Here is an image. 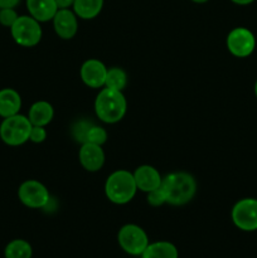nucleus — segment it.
Listing matches in <instances>:
<instances>
[{
  "label": "nucleus",
  "instance_id": "obj_1",
  "mask_svg": "<svg viewBox=\"0 0 257 258\" xmlns=\"http://www.w3.org/2000/svg\"><path fill=\"white\" fill-rule=\"evenodd\" d=\"M161 189L166 197V203L170 206H184L194 198L197 193V181L191 174L175 171L163 178Z\"/></svg>",
  "mask_w": 257,
  "mask_h": 258
},
{
  "label": "nucleus",
  "instance_id": "obj_2",
  "mask_svg": "<svg viewBox=\"0 0 257 258\" xmlns=\"http://www.w3.org/2000/svg\"><path fill=\"white\" fill-rule=\"evenodd\" d=\"M127 110V102L122 91L102 88L95 100V112L101 121L116 123L123 118Z\"/></svg>",
  "mask_w": 257,
  "mask_h": 258
},
{
  "label": "nucleus",
  "instance_id": "obj_3",
  "mask_svg": "<svg viewBox=\"0 0 257 258\" xmlns=\"http://www.w3.org/2000/svg\"><path fill=\"white\" fill-rule=\"evenodd\" d=\"M138 191L134 174L127 170H116L105 183V194L112 203L123 206L130 203Z\"/></svg>",
  "mask_w": 257,
  "mask_h": 258
},
{
  "label": "nucleus",
  "instance_id": "obj_4",
  "mask_svg": "<svg viewBox=\"0 0 257 258\" xmlns=\"http://www.w3.org/2000/svg\"><path fill=\"white\" fill-rule=\"evenodd\" d=\"M33 125L29 118L17 113L3 120L0 125V139L9 146H20L29 140Z\"/></svg>",
  "mask_w": 257,
  "mask_h": 258
},
{
  "label": "nucleus",
  "instance_id": "obj_5",
  "mask_svg": "<svg viewBox=\"0 0 257 258\" xmlns=\"http://www.w3.org/2000/svg\"><path fill=\"white\" fill-rule=\"evenodd\" d=\"M10 33L17 44L22 47H34L42 39V27L38 20L30 15H22L10 28Z\"/></svg>",
  "mask_w": 257,
  "mask_h": 258
},
{
  "label": "nucleus",
  "instance_id": "obj_6",
  "mask_svg": "<svg viewBox=\"0 0 257 258\" xmlns=\"http://www.w3.org/2000/svg\"><path fill=\"white\" fill-rule=\"evenodd\" d=\"M121 248L131 256H141L149 246V237L141 227L136 224H125L117 234Z\"/></svg>",
  "mask_w": 257,
  "mask_h": 258
},
{
  "label": "nucleus",
  "instance_id": "obj_7",
  "mask_svg": "<svg viewBox=\"0 0 257 258\" xmlns=\"http://www.w3.org/2000/svg\"><path fill=\"white\" fill-rule=\"evenodd\" d=\"M19 201L32 209L44 208L49 203V191L47 186L38 180H25L18 189Z\"/></svg>",
  "mask_w": 257,
  "mask_h": 258
},
{
  "label": "nucleus",
  "instance_id": "obj_8",
  "mask_svg": "<svg viewBox=\"0 0 257 258\" xmlns=\"http://www.w3.org/2000/svg\"><path fill=\"white\" fill-rule=\"evenodd\" d=\"M232 221L237 228L246 232L257 229V201L252 198L237 202L232 208Z\"/></svg>",
  "mask_w": 257,
  "mask_h": 258
},
{
  "label": "nucleus",
  "instance_id": "obj_9",
  "mask_svg": "<svg viewBox=\"0 0 257 258\" xmlns=\"http://www.w3.org/2000/svg\"><path fill=\"white\" fill-rule=\"evenodd\" d=\"M254 47H256L254 35L247 28H234L227 35V48L234 57H248L254 50Z\"/></svg>",
  "mask_w": 257,
  "mask_h": 258
},
{
  "label": "nucleus",
  "instance_id": "obj_10",
  "mask_svg": "<svg viewBox=\"0 0 257 258\" xmlns=\"http://www.w3.org/2000/svg\"><path fill=\"white\" fill-rule=\"evenodd\" d=\"M77 15L71 9H58L53 18V28L55 34L62 39H72L78 32Z\"/></svg>",
  "mask_w": 257,
  "mask_h": 258
},
{
  "label": "nucleus",
  "instance_id": "obj_11",
  "mask_svg": "<svg viewBox=\"0 0 257 258\" xmlns=\"http://www.w3.org/2000/svg\"><path fill=\"white\" fill-rule=\"evenodd\" d=\"M108 68L98 59H87L80 71L83 83L91 88L105 87Z\"/></svg>",
  "mask_w": 257,
  "mask_h": 258
},
{
  "label": "nucleus",
  "instance_id": "obj_12",
  "mask_svg": "<svg viewBox=\"0 0 257 258\" xmlns=\"http://www.w3.org/2000/svg\"><path fill=\"white\" fill-rule=\"evenodd\" d=\"M78 159H80V163L83 169L91 171V173H95V171L102 169L103 164H105V153L102 150V146L85 143L81 145Z\"/></svg>",
  "mask_w": 257,
  "mask_h": 258
},
{
  "label": "nucleus",
  "instance_id": "obj_13",
  "mask_svg": "<svg viewBox=\"0 0 257 258\" xmlns=\"http://www.w3.org/2000/svg\"><path fill=\"white\" fill-rule=\"evenodd\" d=\"M133 174L138 190L144 191V193H149L154 189H158L163 181V176L160 175L158 169L151 165L139 166Z\"/></svg>",
  "mask_w": 257,
  "mask_h": 258
},
{
  "label": "nucleus",
  "instance_id": "obj_14",
  "mask_svg": "<svg viewBox=\"0 0 257 258\" xmlns=\"http://www.w3.org/2000/svg\"><path fill=\"white\" fill-rule=\"evenodd\" d=\"M27 8L30 17L39 23L49 22L58 12L55 0H27Z\"/></svg>",
  "mask_w": 257,
  "mask_h": 258
},
{
  "label": "nucleus",
  "instance_id": "obj_15",
  "mask_svg": "<svg viewBox=\"0 0 257 258\" xmlns=\"http://www.w3.org/2000/svg\"><path fill=\"white\" fill-rule=\"evenodd\" d=\"M22 108V97L13 88L0 90V116L3 118L19 113Z\"/></svg>",
  "mask_w": 257,
  "mask_h": 258
},
{
  "label": "nucleus",
  "instance_id": "obj_16",
  "mask_svg": "<svg viewBox=\"0 0 257 258\" xmlns=\"http://www.w3.org/2000/svg\"><path fill=\"white\" fill-rule=\"evenodd\" d=\"M54 117V108L47 101H37L33 103L28 112V118L33 126H47Z\"/></svg>",
  "mask_w": 257,
  "mask_h": 258
},
{
  "label": "nucleus",
  "instance_id": "obj_17",
  "mask_svg": "<svg viewBox=\"0 0 257 258\" xmlns=\"http://www.w3.org/2000/svg\"><path fill=\"white\" fill-rule=\"evenodd\" d=\"M141 258H178L179 253L173 243L166 241L149 243L145 251L140 256Z\"/></svg>",
  "mask_w": 257,
  "mask_h": 258
},
{
  "label": "nucleus",
  "instance_id": "obj_18",
  "mask_svg": "<svg viewBox=\"0 0 257 258\" xmlns=\"http://www.w3.org/2000/svg\"><path fill=\"white\" fill-rule=\"evenodd\" d=\"M72 8L78 18L90 20L100 14L103 8V0H75Z\"/></svg>",
  "mask_w": 257,
  "mask_h": 258
},
{
  "label": "nucleus",
  "instance_id": "obj_19",
  "mask_svg": "<svg viewBox=\"0 0 257 258\" xmlns=\"http://www.w3.org/2000/svg\"><path fill=\"white\" fill-rule=\"evenodd\" d=\"M4 254L5 258H32L33 249L24 239H14L5 247Z\"/></svg>",
  "mask_w": 257,
  "mask_h": 258
},
{
  "label": "nucleus",
  "instance_id": "obj_20",
  "mask_svg": "<svg viewBox=\"0 0 257 258\" xmlns=\"http://www.w3.org/2000/svg\"><path fill=\"white\" fill-rule=\"evenodd\" d=\"M127 85V75L122 68L112 67L107 70L105 87L116 91H123Z\"/></svg>",
  "mask_w": 257,
  "mask_h": 258
},
{
  "label": "nucleus",
  "instance_id": "obj_21",
  "mask_svg": "<svg viewBox=\"0 0 257 258\" xmlns=\"http://www.w3.org/2000/svg\"><path fill=\"white\" fill-rule=\"evenodd\" d=\"M107 131L105 130L101 126H95L92 125L90 128H88L87 138H86V143L96 144V145L102 146L103 144L107 141Z\"/></svg>",
  "mask_w": 257,
  "mask_h": 258
},
{
  "label": "nucleus",
  "instance_id": "obj_22",
  "mask_svg": "<svg viewBox=\"0 0 257 258\" xmlns=\"http://www.w3.org/2000/svg\"><path fill=\"white\" fill-rule=\"evenodd\" d=\"M18 18H19V15L13 8H3V9H0V24L4 25V27L12 28L13 24L17 22Z\"/></svg>",
  "mask_w": 257,
  "mask_h": 258
},
{
  "label": "nucleus",
  "instance_id": "obj_23",
  "mask_svg": "<svg viewBox=\"0 0 257 258\" xmlns=\"http://www.w3.org/2000/svg\"><path fill=\"white\" fill-rule=\"evenodd\" d=\"M148 194V203L150 204L151 207H160L163 204L166 203V197L164 190L161 189V186H159L158 189H154V190L149 191Z\"/></svg>",
  "mask_w": 257,
  "mask_h": 258
},
{
  "label": "nucleus",
  "instance_id": "obj_24",
  "mask_svg": "<svg viewBox=\"0 0 257 258\" xmlns=\"http://www.w3.org/2000/svg\"><path fill=\"white\" fill-rule=\"evenodd\" d=\"M90 122H86V121H81V122H77L76 127L73 128V133H75V138L76 140L80 141L81 144L86 143V138H87V133L88 128L91 127Z\"/></svg>",
  "mask_w": 257,
  "mask_h": 258
},
{
  "label": "nucleus",
  "instance_id": "obj_25",
  "mask_svg": "<svg viewBox=\"0 0 257 258\" xmlns=\"http://www.w3.org/2000/svg\"><path fill=\"white\" fill-rule=\"evenodd\" d=\"M47 139V130L44 126H33L30 130L29 140L34 144H40Z\"/></svg>",
  "mask_w": 257,
  "mask_h": 258
},
{
  "label": "nucleus",
  "instance_id": "obj_26",
  "mask_svg": "<svg viewBox=\"0 0 257 258\" xmlns=\"http://www.w3.org/2000/svg\"><path fill=\"white\" fill-rule=\"evenodd\" d=\"M55 3H57L58 9H70L71 7H73L75 0H55Z\"/></svg>",
  "mask_w": 257,
  "mask_h": 258
},
{
  "label": "nucleus",
  "instance_id": "obj_27",
  "mask_svg": "<svg viewBox=\"0 0 257 258\" xmlns=\"http://www.w3.org/2000/svg\"><path fill=\"white\" fill-rule=\"evenodd\" d=\"M20 3V0H0V8H13L14 9L18 4Z\"/></svg>",
  "mask_w": 257,
  "mask_h": 258
},
{
  "label": "nucleus",
  "instance_id": "obj_28",
  "mask_svg": "<svg viewBox=\"0 0 257 258\" xmlns=\"http://www.w3.org/2000/svg\"><path fill=\"white\" fill-rule=\"evenodd\" d=\"M232 3H234V4H238V5H248L251 4V3H253L254 0H231Z\"/></svg>",
  "mask_w": 257,
  "mask_h": 258
},
{
  "label": "nucleus",
  "instance_id": "obj_29",
  "mask_svg": "<svg viewBox=\"0 0 257 258\" xmlns=\"http://www.w3.org/2000/svg\"><path fill=\"white\" fill-rule=\"evenodd\" d=\"M193 3H197V4H203V3L209 2V0H191Z\"/></svg>",
  "mask_w": 257,
  "mask_h": 258
},
{
  "label": "nucleus",
  "instance_id": "obj_30",
  "mask_svg": "<svg viewBox=\"0 0 257 258\" xmlns=\"http://www.w3.org/2000/svg\"><path fill=\"white\" fill-rule=\"evenodd\" d=\"M254 93H256V97H257V81L256 83H254Z\"/></svg>",
  "mask_w": 257,
  "mask_h": 258
},
{
  "label": "nucleus",
  "instance_id": "obj_31",
  "mask_svg": "<svg viewBox=\"0 0 257 258\" xmlns=\"http://www.w3.org/2000/svg\"><path fill=\"white\" fill-rule=\"evenodd\" d=\"M0 9H2V8H0Z\"/></svg>",
  "mask_w": 257,
  "mask_h": 258
}]
</instances>
